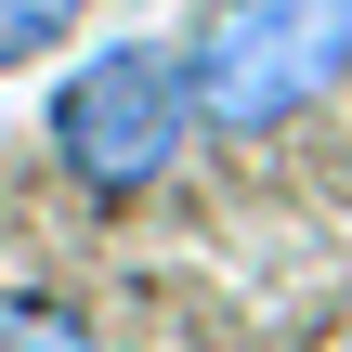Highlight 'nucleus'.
I'll return each mask as SVG.
<instances>
[{
	"label": "nucleus",
	"mask_w": 352,
	"mask_h": 352,
	"mask_svg": "<svg viewBox=\"0 0 352 352\" xmlns=\"http://www.w3.org/2000/svg\"><path fill=\"white\" fill-rule=\"evenodd\" d=\"M170 65L209 144H274L352 78V0H209Z\"/></svg>",
	"instance_id": "f257e3e1"
},
{
	"label": "nucleus",
	"mask_w": 352,
	"mask_h": 352,
	"mask_svg": "<svg viewBox=\"0 0 352 352\" xmlns=\"http://www.w3.org/2000/svg\"><path fill=\"white\" fill-rule=\"evenodd\" d=\"M39 131H52V170H65L78 196H157V183L183 170V144H196V104H183V65H170V52L91 39V52L52 78Z\"/></svg>",
	"instance_id": "f03ea898"
},
{
	"label": "nucleus",
	"mask_w": 352,
	"mask_h": 352,
	"mask_svg": "<svg viewBox=\"0 0 352 352\" xmlns=\"http://www.w3.org/2000/svg\"><path fill=\"white\" fill-rule=\"evenodd\" d=\"M0 352H104V340H91V314H65L39 287H0Z\"/></svg>",
	"instance_id": "7ed1b4c3"
},
{
	"label": "nucleus",
	"mask_w": 352,
	"mask_h": 352,
	"mask_svg": "<svg viewBox=\"0 0 352 352\" xmlns=\"http://www.w3.org/2000/svg\"><path fill=\"white\" fill-rule=\"evenodd\" d=\"M78 13H91V0H0V78H13V65H39V52H65V39H78Z\"/></svg>",
	"instance_id": "20e7f679"
}]
</instances>
